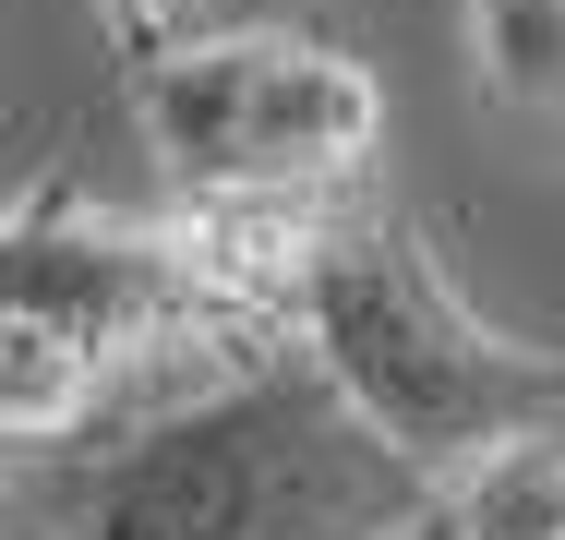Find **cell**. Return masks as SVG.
Returning a JSON list of instances; mask_svg holds the SVG:
<instances>
[{"label": "cell", "mask_w": 565, "mask_h": 540, "mask_svg": "<svg viewBox=\"0 0 565 540\" xmlns=\"http://www.w3.org/2000/svg\"><path fill=\"white\" fill-rule=\"evenodd\" d=\"M109 409V372L61 336V324L12 313L0 324V432L24 444V456H49V444H73V432H97Z\"/></svg>", "instance_id": "obj_5"}, {"label": "cell", "mask_w": 565, "mask_h": 540, "mask_svg": "<svg viewBox=\"0 0 565 540\" xmlns=\"http://www.w3.org/2000/svg\"><path fill=\"white\" fill-rule=\"evenodd\" d=\"M181 12H193V0H97V24H109V48L132 73H145L157 48H181Z\"/></svg>", "instance_id": "obj_8"}, {"label": "cell", "mask_w": 565, "mask_h": 540, "mask_svg": "<svg viewBox=\"0 0 565 540\" xmlns=\"http://www.w3.org/2000/svg\"><path fill=\"white\" fill-rule=\"evenodd\" d=\"M469 73L505 108H565V0H469Z\"/></svg>", "instance_id": "obj_7"}, {"label": "cell", "mask_w": 565, "mask_h": 540, "mask_svg": "<svg viewBox=\"0 0 565 540\" xmlns=\"http://www.w3.org/2000/svg\"><path fill=\"white\" fill-rule=\"evenodd\" d=\"M145 156L169 169V205L205 193H361L385 156L373 61L313 24H228L181 36L132 73Z\"/></svg>", "instance_id": "obj_4"}, {"label": "cell", "mask_w": 565, "mask_h": 540, "mask_svg": "<svg viewBox=\"0 0 565 540\" xmlns=\"http://www.w3.org/2000/svg\"><path fill=\"white\" fill-rule=\"evenodd\" d=\"M0 277H12V313L61 324L109 385L120 372L228 385V372L301 348L289 313L241 301L217 264H205V240L181 228V205L169 216H120V205H97L73 169H36V181H24V205L0 228Z\"/></svg>", "instance_id": "obj_3"}, {"label": "cell", "mask_w": 565, "mask_h": 540, "mask_svg": "<svg viewBox=\"0 0 565 540\" xmlns=\"http://www.w3.org/2000/svg\"><path fill=\"white\" fill-rule=\"evenodd\" d=\"M434 480L361 421L313 348L169 397L49 480V540H409Z\"/></svg>", "instance_id": "obj_1"}, {"label": "cell", "mask_w": 565, "mask_h": 540, "mask_svg": "<svg viewBox=\"0 0 565 540\" xmlns=\"http://www.w3.org/2000/svg\"><path fill=\"white\" fill-rule=\"evenodd\" d=\"M301 348L361 397V421L434 493L518 456V444H565V348L481 324L469 289L446 277V252H434V228L385 193H349L338 240L313 252Z\"/></svg>", "instance_id": "obj_2"}, {"label": "cell", "mask_w": 565, "mask_h": 540, "mask_svg": "<svg viewBox=\"0 0 565 540\" xmlns=\"http://www.w3.org/2000/svg\"><path fill=\"white\" fill-rule=\"evenodd\" d=\"M409 540H565V444H518V456L446 480L409 517Z\"/></svg>", "instance_id": "obj_6"}]
</instances>
